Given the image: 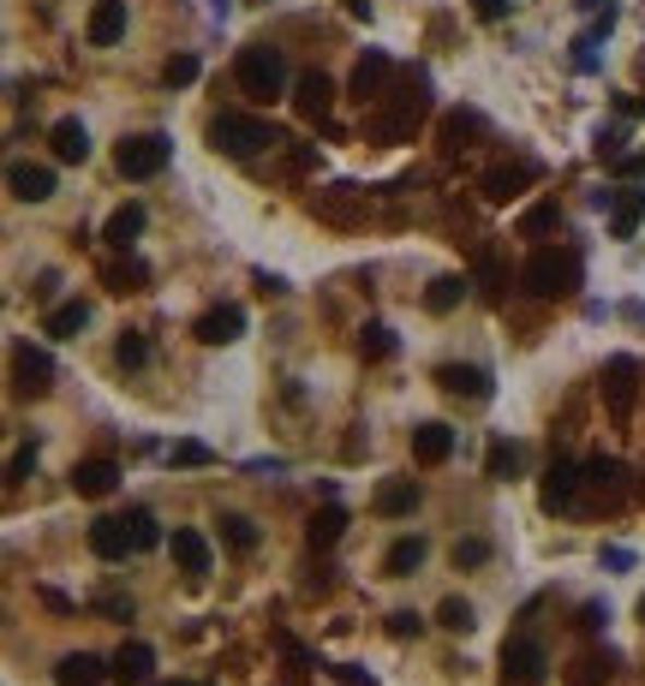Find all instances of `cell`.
I'll use <instances>...</instances> for the list:
<instances>
[{
	"mask_svg": "<svg viewBox=\"0 0 645 686\" xmlns=\"http://www.w3.org/2000/svg\"><path fill=\"white\" fill-rule=\"evenodd\" d=\"M329 675H335V686H377V675H371V669H359V663H335Z\"/></svg>",
	"mask_w": 645,
	"mask_h": 686,
	"instance_id": "681fc988",
	"label": "cell"
},
{
	"mask_svg": "<svg viewBox=\"0 0 645 686\" xmlns=\"http://www.w3.org/2000/svg\"><path fill=\"white\" fill-rule=\"evenodd\" d=\"M580 281H586V263L574 245H538L526 257V293L533 299H574Z\"/></svg>",
	"mask_w": 645,
	"mask_h": 686,
	"instance_id": "7a4b0ae2",
	"label": "cell"
},
{
	"mask_svg": "<svg viewBox=\"0 0 645 686\" xmlns=\"http://www.w3.org/2000/svg\"><path fill=\"white\" fill-rule=\"evenodd\" d=\"M604 621H610V609H604V603H580V621H574V627H580V633H604Z\"/></svg>",
	"mask_w": 645,
	"mask_h": 686,
	"instance_id": "f907efd6",
	"label": "cell"
},
{
	"mask_svg": "<svg viewBox=\"0 0 645 686\" xmlns=\"http://www.w3.org/2000/svg\"><path fill=\"white\" fill-rule=\"evenodd\" d=\"M168 460H174V466H215V454L204 448V442L186 436V442H174V448H168Z\"/></svg>",
	"mask_w": 645,
	"mask_h": 686,
	"instance_id": "7bdbcfd3",
	"label": "cell"
},
{
	"mask_svg": "<svg viewBox=\"0 0 645 686\" xmlns=\"http://www.w3.org/2000/svg\"><path fill=\"white\" fill-rule=\"evenodd\" d=\"M294 108H299V120H323V113L335 108V84H329L323 72H299V84H294Z\"/></svg>",
	"mask_w": 645,
	"mask_h": 686,
	"instance_id": "d6986e66",
	"label": "cell"
},
{
	"mask_svg": "<svg viewBox=\"0 0 645 686\" xmlns=\"http://www.w3.org/2000/svg\"><path fill=\"white\" fill-rule=\"evenodd\" d=\"M485 562H490L485 538H461V543H454V567H485Z\"/></svg>",
	"mask_w": 645,
	"mask_h": 686,
	"instance_id": "bcb514c9",
	"label": "cell"
},
{
	"mask_svg": "<svg viewBox=\"0 0 645 686\" xmlns=\"http://www.w3.org/2000/svg\"><path fill=\"white\" fill-rule=\"evenodd\" d=\"M466 287H473V281H466V275H437V281H430V287H425V311L449 316V311H454V304H461V299H466Z\"/></svg>",
	"mask_w": 645,
	"mask_h": 686,
	"instance_id": "d6a6232c",
	"label": "cell"
},
{
	"mask_svg": "<svg viewBox=\"0 0 645 686\" xmlns=\"http://www.w3.org/2000/svg\"><path fill=\"white\" fill-rule=\"evenodd\" d=\"M580 490H586V472H574L568 460H556L550 472L538 478V507H544V514H574Z\"/></svg>",
	"mask_w": 645,
	"mask_h": 686,
	"instance_id": "30bf717a",
	"label": "cell"
},
{
	"mask_svg": "<svg viewBox=\"0 0 645 686\" xmlns=\"http://www.w3.org/2000/svg\"><path fill=\"white\" fill-rule=\"evenodd\" d=\"M103 675H114V669L91 651H72V657L55 663V686H103Z\"/></svg>",
	"mask_w": 645,
	"mask_h": 686,
	"instance_id": "484cf974",
	"label": "cell"
},
{
	"mask_svg": "<svg viewBox=\"0 0 645 686\" xmlns=\"http://www.w3.org/2000/svg\"><path fill=\"white\" fill-rule=\"evenodd\" d=\"M437 132H442V149H449V156H466V149L485 137V120H478L473 108H454V113H442Z\"/></svg>",
	"mask_w": 645,
	"mask_h": 686,
	"instance_id": "ac0fdd59",
	"label": "cell"
},
{
	"mask_svg": "<svg viewBox=\"0 0 645 686\" xmlns=\"http://www.w3.org/2000/svg\"><path fill=\"white\" fill-rule=\"evenodd\" d=\"M168 550H174V562H180V574H186V579H204V574H210V562H215V555H210V538H204V531H192V526L174 531Z\"/></svg>",
	"mask_w": 645,
	"mask_h": 686,
	"instance_id": "e0dca14e",
	"label": "cell"
},
{
	"mask_svg": "<svg viewBox=\"0 0 645 686\" xmlns=\"http://www.w3.org/2000/svg\"><path fill=\"white\" fill-rule=\"evenodd\" d=\"M359 359H395V328L365 323V328H359Z\"/></svg>",
	"mask_w": 645,
	"mask_h": 686,
	"instance_id": "ab89813d",
	"label": "cell"
},
{
	"mask_svg": "<svg viewBox=\"0 0 645 686\" xmlns=\"http://www.w3.org/2000/svg\"><path fill=\"white\" fill-rule=\"evenodd\" d=\"M341 531H347V514H341V507H323V514H311L306 543H311V550H335Z\"/></svg>",
	"mask_w": 645,
	"mask_h": 686,
	"instance_id": "e575fe53",
	"label": "cell"
},
{
	"mask_svg": "<svg viewBox=\"0 0 645 686\" xmlns=\"http://www.w3.org/2000/svg\"><path fill=\"white\" fill-rule=\"evenodd\" d=\"M365 185H353V180H335V185H323V192H311V215H318L323 227H341V233H353V227H365Z\"/></svg>",
	"mask_w": 645,
	"mask_h": 686,
	"instance_id": "8992f818",
	"label": "cell"
},
{
	"mask_svg": "<svg viewBox=\"0 0 645 686\" xmlns=\"http://www.w3.org/2000/svg\"><path fill=\"white\" fill-rule=\"evenodd\" d=\"M114 484H120V466L114 460H79L72 466V490H79L84 502H103V495H114Z\"/></svg>",
	"mask_w": 645,
	"mask_h": 686,
	"instance_id": "ffe728a7",
	"label": "cell"
},
{
	"mask_svg": "<svg viewBox=\"0 0 645 686\" xmlns=\"http://www.w3.org/2000/svg\"><path fill=\"white\" fill-rule=\"evenodd\" d=\"M425 633V621L413 615V609H395V615H389V639H419Z\"/></svg>",
	"mask_w": 645,
	"mask_h": 686,
	"instance_id": "7dc6e473",
	"label": "cell"
},
{
	"mask_svg": "<svg viewBox=\"0 0 645 686\" xmlns=\"http://www.w3.org/2000/svg\"><path fill=\"white\" fill-rule=\"evenodd\" d=\"M521 472V448H514V442H490L485 448V478H497V484H509V478Z\"/></svg>",
	"mask_w": 645,
	"mask_h": 686,
	"instance_id": "8d00e7d4",
	"label": "cell"
},
{
	"mask_svg": "<svg viewBox=\"0 0 645 686\" xmlns=\"http://www.w3.org/2000/svg\"><path fill=\"white\" fill-rule=\"evenodd\" d=\"M91 550L103 555V562H126V555H138L132 526H126V519H96V526H91Z\"/></svg>",
	"mask_w": 645,
	"mask_h": 686,
	"instance_id": "d4e9b609",
	"label": "cell"
},
{
	"mask_svg": "<svg viewBox=\"0 0 645 686\" xmlns=\"http://www.w3.org/2000/svg\"><path fill=\"white\" fill-rule=\"evenodd\" d=\"M437 388L454 394V400L485 406L490 400V371H485V364H437Z\"/></svg>",
	"mask_w": 645,
	"mask_h": 686,
	"instance_id": "7c38bea8",
	"label": "cell"
},
{
	"mask_svg": "<svg viewBox=\"0 0 645 686\" xmlns=\"http://www.w3.org/2000/svg\"><path fill=\"white\" fill-rule=\"evenodd\" d=\"M91 323V304L84 299H72V304H55V311L43 316V335H55V340H72L79 328Z\"/></svg>",
	"mask_w": 645,
	"mask_h": 686,
	"instance_id": "4dcf8cb0",
	"label": "cell"
},
{
	"mask_svg": "<svg viewBox=\"0 0 645 686\" xmlns=\"http://www.w3.org/2000/svg\"><path fill=\"white\" fill-rule=\"evenodd\" d=\"M126 526H132V543H138V550H156V543H162V526L144 514V507H132V514H126Z\"/></svg>",
	"mask_w": 645,
	"mask_h": 686,
	"instance_id": "b9f144b4",
	"label": "cell"
},
{
	"mask_svg": "<svg viewBox=\"0 0 645 686\" xmlns=\"http://www.w3.org/2000/svg\"><path fill=\"white\" fill-rule=\"evenodd\" d=\"M48 149H55V161L79 168V161L91 156V132H84V120H55V125H48Z\"/></svg>",
	"mask_w": 645,
	"mask_h": 686,
	"instance_id": "7402d4cb",
	"label": "cell"
},
{
	"mask_svg": "<svg viewBox=\"0 0 645 686\" xmlns=\"http://www.w3.org/2000/svg\"><path fill=\"white\" fill-rule=\"evenodd\" d=\"M347 12L353 19H371V0H347Z\"/></svg>",
	"mask_w": 645,
	"mask_h": 686,
	"instance_id": "6f0895ef",
	"label": "cell"
},
{
	"mask_svg": "<svg viewBox=\"0 0 645 686\" xmlns=\"http://www.w3.org/2000/svg\"><path fill=\"white\" fill-rule=\"evenodd\" d=\"M478 281H485L490 299H502V287H509V275H502V263L490 257V251H478Z\"/></svg>",
	"mask_w": 645,
	"mask_h": 686,
	"instance_id": "ee69618b",
	"label": "cell"
},
{
	"mask_svg": "<svg viewBox=\"0 0 645 686\" xmlns=\"http://www.w3.org/2000/svg\"><path fill=\"white\" fill-rule=\"evenodd\" d=\"M7 192L19 203H48V197H55V168H43V161H12V168H7Z\"/></svg>",
	"mask_w": 645,
	"mask_h": 686,
	"instance_id": "5bb4252c",
	"label": "cell"
},
{
	"mask_svg": "<svg viewBox=\"0 0 645 686\" xmlns=\"http://www.w3.org/2000/svg\"><path fill=\"white\" fill-rule=\"evenodd\" d=\"M234 79H239V91H246L251 101H275V96L287 91V60H282V48L246 43V48H239V60H234Z\"/></svg>",
	"mask_w": 645,
	"mask_h": 686,
	"instance_id": "3957f363",
	"label": "cell"
},
{
	"mask_svg": "<svg viewBox=\"0 0 645 686\" xmlns=\"http://www.w3.org/2000/svg\"><path fill=\"white\" fill-rule=\"evenodd\" d=\"M114 364H120V371H144V364H150V340L138 335V328H126V335L114 340Z\"/></svg>",
	"mask_w": 645,
	"mask_h": 686,
	"instance_id": "74e56055",
	"label": "cell"
},
{
	"mask_svg": "<svg viewBox=\"0 0 645 686\" xmlns=\"http://www.w3.org/2000/svg\"><path fill=\"white\" fill-rule=\"evenodd\" d=\"M544 669H550V657H544V645L538 639H502V681L509 686H538L544 681Z\"/></svg>",
	"mask_w": 645,
	"mask_h": 686,
	"instance_id": "ba28073f",
	"label": "cell"
},
{
	"mask_svg": "<svg viewBox=\"0 0 645 686\" xmlns=\"http://www.w3.org/2000/svg\"><path fill=\"white\" fill-rule=\"evenodd\" d=\"M144 221H150V215H144V203H120V209L108 215L103 239H108L114 251H132V245H138V233H144Z\"/></svg>",
	"mask_w": 645,
	"mask_h": 686,
	"instance_id": "f1b7e54d",
	"label": "cell"
},
{
	"mask_svg": "<svg viewBox=\"0 0 645 686\" xmlns=\"http://www.w3.org/2000/svg\"><path fill=\"white\" fill-rule=\"evenodd\" d=\"M634 394H640V364L634 359H610V364H604V406H610L616 424L634 418Z\"/></svg>",
	"mask_w": 645,
	"mask_h": 686,
	"instance_id": "9c48e42d",
	"label": "cell"
},
{
	"mask_svg": "<svg viewBox=\"0 0 645 686\" xmlns=\"http://www.w3.org/2000/svg\"><path fill=\"white\" fill-rule=\"evenodd\" d=\"M449 454H454V430H449V424H437V418H430V424L413 430V460H419V466H442Z\"/></svg>",
	"mask_w": 645,
	"mask_h": 686,
	"instance_id": "4316f807",
	"label": "cell"
},
{
	"mask_svg": "<svg viewBox=\"0 0 645 686\" xmlns=\"http://www.w3.org/2000/svg\"><path fill=\"white\" fill-rule=\"evenodd\" d=\"M48 388H55V359L43 347H31V340H19L12 347V394L19 400H43Z\"/></svg>",
	"mask_w": 645,
	"mask_h": 686,
	"instance_id": "52a82bcc",
	"label": "cell"
},
{
	"mask_svg": "<svg viewBox=\"0 0 645 686\" xmlns=\"http://www.w3.org/2000/svg\"><path fill=\"white\" fill-rule=\"evenodd\" d=\"M604 567H610V574H628V567H634V550H622V543H610V550H604Z\"/></svg>",
	"mask_w": 645,
	"mask_h": 686,
	"instance_id": "816d5d0a",
	"label": "cell"
},
{
	"mask_svg": "<svg viewBox=\"0 0 645 686\" xmlns=\"http://www.w3.org/2000/svg\"><path fill=\"white\" fill-rule=\"evenodd\" d=\"M215 526H222V543H227V550H239V555L258 550V526H251L246 514H222Z\"/></svg>",
	"mask_w": 645,
	"mask_h": 686,
	"instance_id": "f35d334b",
	"label": "cell"
},
{
	"mask_svg": "<svg viewBox=\"0 0 645 686\" xmlns=\"http://www.w3.org/2000/svg\"><path fill=\"white\" fill-rule=\"evenodd\" d=\"M282 466H287V460H282V454H270V460H251V466H246V472H258V478H263V472H282Z\"/></svg>",
	"mask_w": 645,
	"mask_h": 686,
	"instance_id": "11a10c76",
	"label": "cell"
},
{
	"mask_svg": "<svg viewBox=\"0 0 645 686\" xmlns=\"http://www.w3.org/2000/svg\"><path fill=\"white\" fill-rule=\"evenodd\" d=\"M263 144H282V132L263 125V120H251V113H215V120H210V149H215V156L246 161V156H258Z\"/></svg>",
	"mask_w": 645,
	"mask_h": 686,
	"instance_id": "277c9868",
	"label": "cell"
},
{
	"mask_svg": "<svg viewBox=\"0 0 645 686\" xmlns=\"http://www.w3.org/2000/svg\"><path fill=\"white\" fill-rule=\"evenodd\" d=\"M377 514L383 519H401V514H413V507H419V484H413V478H389V484H377Z\"/></svg>",
	"mask_w": 645,
	"mask_h": 686,
	"instance_id": "f546056e",
	"label": "cell"
},
{
	"mask_svg": "<svg viewBox=\"0 0 645 686\" xmlns=\"http://www.w3.org/2000/svg\"><path fill=\"white\" fill-rule=\"evenodd\" d=\"M84 36H91V48H114V43H120V36H126V0H96Z\"/></svg>",
	"mask_w": 645,
	"mask_h": 686,
	"instance_id": "44dd1931",
	"label": "cell"
},
{
	"mask_svg": "<svg viewBox=\"0 0 645 686\" xmlns=\"http://www.w3.org/2000/svg\"><path fill=\"white\" fill-rule=\"evenodd\" d=\"M437 627H449V633H473V627H478V621H473V603H466V597H442Z\"/></svg>",
	"mask_w": 645,
	"mask_h": 686,
	"instance_id": "60d3db41",
	"label": "cell"
},
{
	"mask_svg": "<svg viewBox=\"0 0 645 686\" xmlns=\"http://www.w3.org/2000/svg\"><path fill=\"white\" fill-rule=\"evenodd\" d=\"M389 79H395V60H389L383 48H365L359 67H353V101H359V108L371 101V108H377V101H383V84H389Z\"/></svg>",
	"mask_w": 645,
	"mask_h": 686,
	"instance_id": "8fae6325",
	"label": "cell"
},
{
	"mask_svg": "<svg viewBox=\"0 0 645 686\" xmlns=\"http://www.w3.org/2000/svg\"><path fill=\"white\" fill-rule=\"evenodd\" d=\"M616 675V651H592L580 663H568V686H604Z\"/></svg>",
	"mask_w": 645,
	"mask_h": 686,
	"instance_id": "836d02e7",
	"label": "cell"
},
{
	"mask_svg": "<svg viewBox=\"0 0 645 686\" xmlns=\"http://www.w3.org/2000/svg\"><path fill=\"white\" fill-rule=\"evenodd\" d=\"M478 7V19H502V0H473Z\"/></svg>",
	"mask_w": 645,
	"mask_h": 686,
	"instance_id": "9f6ffc18",
	"label": "cell"
},
{
	"mask_svg": "<svg viewBox=\"0 0 645 686\" xmlns=\"http://www.w3.org/2000/svg\"><path fill=\"white\" fill-rule=\"evenodd\" d=\"M168 156H174L168 132H138V137H120L114 168H120V180H156V173L168 168Z\"/></svg>",
	"mask_w": 645,
	"mask_h": 686,
	"instance_id": "5b68a950",
	"label": "cell"
},
{
	"mask_svg": "<svg viewBox=\"0 0 645 686\" xmlns=\"http://www.w3.org/2000/svg\"><path fill=\"white\" fill-rule=\"evenodd\" d=\"M622 460H610V454H598V460H586V490L598 495L604 507H622L628 502V490H622Z\"/></svg>",
	"mask_w": 645,
	"mask_h": 686,
	"instance_id": "2e32d148",
	"label": "cell"
},
{
	"mask_svg": "<svg viewBox=\"0 0 645 686\" xmlns=\"http://www.w3.org/2000/svg\"><path fill=\"white\" fill-rule=\"evenodd\" d=\"M533 180H538L533 161H502V168L485 173V185H478V192H485V203H509V197H521Z\"/></svg>",
	"mask_w": 645,
	"mask_h": 686,
	"instance_id": "9a60e30c",
	"label": "cell"
},
{
	"mask_svg": "<svg viewBox=\"0 0 645 686\" xmlns=\"http://www.w3.org/2000/svg\"><path fill=\"white\" fill-rule=\"evenodd\" d=\"M31 466H36V442H24V448L7 460V484H24V478H31Z\"/></svg>",
	"mask_w": 645,
	"mask_h": 686,
	"instance_id": "c3c4849f",
	"label": "cell"
},
{
	"mask_svg": "<svg viewBox=\"0 0 645 686\" xmlns=\"http://www.w3.org/2000/svg\"><path fill=\"white\" fill-rule=\"evenodd\" d=\"M103 281H108V293H144V287H150V269H144V263H138V257H120V263H108V269H103Z\"/></svg>",
	"mask_w": 645,
	"mask_h": 686,
	"instance_id": "1f68e13d",
	"label": "cell"
},
{
	"mask_svg": "<svg viewBox=\"0 0 645 686\" xmlns=\"http://www.w3.org/2000/svg\"><path fill=\"white\" fill-rule=\"evenodd\" d=\"M425 555H430L425 538H395V543H389V555H383V579H413L425 567Z\"/></svg>",
	"mask_w": 645,
	"mask_h": 686,
	"instance_id": "83f0119b",
	"label": "cell"
},
{
	"mask_svg": "<svg viewBox=\"0 0 645 686\" xmlns=\"http://www.w3.org/2000/svg\"><path fill=\"white\" fill-rule=\"evenodd\" d=\"M251 281H258L263 293H287V281H282V275H270V269H258V275H251Z\"/></svg>",
	"mask_w": 645,
	"mask_h": 686,
	"instance_id": "db71d44e",
	"label": "cell"
},
{
	"mask_svg": "<svg viewBox=\"0 0 645 686\" xmlns=\"http://www.w3.org/2000/svg\"><path fill=\"white\" fill-rule=\"evenodd\" d=\"M114 681H120V686H144L150 675H156V651H150V645H120V651H114Z\"/></svg>",
	"mask_w": 645,
	"mask_h": 686,
	"instance_id": "cb8c5ba5",
	"label": "cell"
},
{
	"mask_svg": "<svg viewBox=\"0 0 645 686\" xmlns=\"http://www.w3.org/2000/svg\"><path fill=\"white\" fill-rule=\"evenodd\" d=\"M425 113H430V91H425V79H407L395 96H383V101L371 108L365 132H371L377 144H413V132H419Z\"/></svg>",
	"mask_w": 645,
	"mask_h": 686,
	"instance_id": "6da1fadb",
	"label": "cell"
},
{
	"mask_svg": "<svg viewBox=\"0 0 645 686\" xmlns=\"http://www.w3.org/2000/svg\"><path fill=\"white\" fill-rule=\"evenodd\" d=\"M192 335L204 340V347H234V340L246 335V311H239V304H210L192 323Z\"/></svg>",
	"mask_w": 645,
	"mask_h": 686,
	"instance_id": "4fadbf2b",
	"label": "cell"
},
{
	"mask_svg": "<svg viewBox=\"0 0 645 686\" xmlns=\"http://www.w3.org/2000/svg\"><path fill=\"white\" fill-rule=\"evenodd\" d=\"M640 221H645V192L616 185V197H610V239H634Z\"/></svg>",
	"mask_w": 645,
	"mask_h": 686,
	"instance_id": "603a6c76",
	"label": "cell"
},
{
	"mask_svg": "<svg viewBox=\"0 0 645 686\" xmlns=\"http://www.w3.org/2000/svg\"><path fill=\"white\" fill-rule=\"evenodd\" d=\"M556 227H562V209H556V197L533 203V209L521 215V239H550Z\"/></svg>",
	"mask_w": 645,
	"mask_h": 686,
	"instance_id": "d590c367",
	"label": "cell"
},
{
	"mask_svg": "<svg viewBox=\"0 0 645 686\" xmlns=\"http://www.w3.org/2000/svg\"><path fill=\"white\" fill-rule=\"evenodd\" d=\"M55 293H60V275L43 269V275H36V299H55Z\"/></svg>",
	"mask_w": 645,
	"mask_h": 686,
	"instance_id": "f5cc1de1",
	"label": "cell"
},
{
	"mask_svg": "<svg viewBox=\"0 0 645 686\" xmlns=\"http://www.w3.org/2000/svg\"><path fill=\"white\" fill-rule=\"evenodd\" d=\"M162 79H168V91H180V84L198 79V55H174L168 67H162Z\"/></svg>",
	"mask_w": 645,
	"mask_h": 686,
	"instance_id": "f6af8a7d",
	"label": "cell"
},
{
	"mask_svg": "<svg viewBox=\"0 0 645 686\" xmlns=\"http://www.w3.org/2000/svg\"><path fill=\"white\" fill-rule=\"evenodd\" d=\"M640 621H645V597H640Z\"/></svg>",
	"mask_w": 645,
	"mask_h": 686,
	"instance_id": "680465c9",
	"label": "cell"
}]
</instances>
